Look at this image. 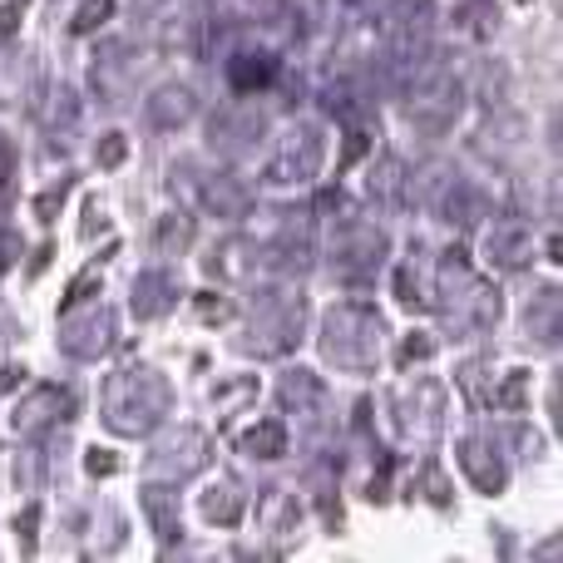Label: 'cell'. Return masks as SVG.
I'll use <instances>...</instances> for the list:
<instances>
[{
	"instance_id": "1",
	"label": "cell",
	"mask_w": 563,
	"mask_h": 563,
	"mask_svg": "<svg viewBox=\"0 0 563 563\" xmlns=\"http://www.w3.org/2000/svg\"><path fill=\"white\" fill-rule=\"evenodd\" d=\"M99 410H104V426L114 435H148L174 410V386L154 366H124L104 380Z\"/></svg>"
},
{
	"instance_id": "2",
	"label": "cell",
	"mask_w": 563,
	"mask_h": 563,
	"mask_svg": "<svg viewBox=\"0 0 563 563\" xmlns=\"http://www.w3.org/2000/svg\"><path fill=\"white\" fill-rule=\"evenodd\" d=\"M380 317L371 307H361V301H351V307H336L327 317V327H321V356L331 361L336 371H371L380 356Z\"/></svg>"
},
{
	"instance_id": "3",
	"label": "cell",
	"mask_w": 563,
	"mask_h": 563,
	"mask_svg": "<svg viewBox=\"0 0 563 563\" xmlns=\"http://www.w3.org/2000/svg\"><path fill=\"white\" fill-rule=\"evenodd\" d=\"M445 287L440 291H450L440 307H445V317H450V327H455V336H465V331H485V327H495L499 321V291L489 287V282H479L475 273H470V263H465V253H450L445 257Z\"/></svg>"
},
{
	"instance_id": "4",
	"label": "cell",
	"mask_w": 563,
	"mask_h": 563,
	"mask_svg": "<svg viewBox=\"0 0 563 563\" xmlns=\"http://www.w3.org/2000/svg\"><path fill=\"white\" fill-rule=\"evenodd\" d=\"M301 321H307V301L301 297H267L247 331V351L257 356H287L301 341Z\"/></svg>"
},
{
	"instance_id": "5",
	"label": "cell",
	"mask_w": 563,
	"mask_h": 563,
	"mask_svg": "<svg viewBox=\"0 0 563 563\" xmlns=\"http://www.w3.org/2000/svg\"><path fill=\"white\" fill-rule=\"evenodd\" d=\"M321 154H327L321 129L301 124V129H291V134H282V144L273 148L263 174H267V184H311V178L321 174Z\"/></svg>"
},
{
	"instance_id": "6",
	"label": "cell",
	"mask_w": 563,
	"mask_h": 563,
	"mask_svg": "<svg viewBox=\"0 0 563 563\" xmlns=\"http://www.w3.org/2000/svg\"><path fill=\"white\" fill-rule=\"evenodd\" d=\"M208 435L198 426H178L174 435H164L154 450H148V475L154 479H174V485H184V479H194L198 470L208 465Z\"/></svg>"
},
{
	"instance_id": "7",
	"label": "cell",
	"mask_w": 563,
	"mask_h": 563,
	"mask_svg": "<svg viewBox=\"0 0 563 563\" xmlns=\"http://www.w3.org/2000/svg\"><path fill=\"white\" fill-rule=\"evenodd\" d=\"M331 263H336L341 277L371 282L376 277V267L386 263V233L371 228V223H346L336 233V243H331Z\"/></svg>"
},
{
	"instance_id": "8",
	"label": "cell",
	"mask_w": 563,
	"mask_h": 563,
	"mask_svg": "<svg viewBox=\"0 0 563 563\" xmlns=\"http://www.w3.org/2000/svg\"><path fill=\"white\" fill-rule=\"evenodd\" d=\"M114 346V311L109 307H89V311H69L65 307V327H59V351L75 361H95Z\"/></svg>"
},
{
	"instance_id": "9",
	"label": "cell",
	"mask_w": 563,
	"mask_h": 563,
	"mask_svg": "<svg viewBox=\"0 0 563 563\" xmlns=\"http://www.w3.org/2000/svg\"><path fill=\"white\" fill-rule=\"evenodd\" d=\"M430 30H435V0H390L386 20H380V35H386V55H410V49L430 45Z\"/></svg>"
},
{
	"instance_id": "10",
	"label": "cell",
	"mask_w": 563,
	"mask_h": 563,
	"mask_svg": "<svg viewBox=\"0 0 563 563\" xmlns=\"http://www.w3.org/2000/svg\"><path fill=\"white\" fill-rule=\"evenodd\" d=\"M400 426H406L410 440H435L445 430V386L440 380L400 386Z\"/></svg>"
},
{
	"instance_id": "11",
	"label": "cell",
	"mask_w": 563,
	"mask_h": 563,
	"mask_svg": "<svg viewBox=\"0 0 563 563\" xmlns=\"http://www.w3.org/2000/svg\"><path fill=\"white\" fill-rule=\"evenodd\" d=\"M69 416H75V396L65 386H35L15 406V430L20 435H45V430H55Z\"/></svg>"
},
{
	"instance_id": "12",
	"label": "cell",
	"mask_w": 563,
	"mask_h": 563,
	"mask_svg": "<svg viewBox=\"0 0 563 563\" xmlns=\"http://www.w3.org/2000/svg\"><path fill=\"white\" fill-rule=\"evenodd\" d=\"M203 267H208V277H213V282L247 287V282L257 277V267H263V247H257L253 238H223V243L203 257Z\"/></svg>"
},
{
	"instance_id": "13",
	"label": "cell",
	"mask_w": 563,
	"mask_h": 563,
	"mask_svg": "<svg viewBox=\"0 0 563 563\" xmlns=\"http://www.w3.org/2000/svg\"><path fill=\"white\" fill-rule=\"evenodd\" d=\"M485 253L495 267H525L534 257V223L529 218H495L485 233Z\"/></svg>"
},
{
	"instance_id": "14",
	"label": "cell",
	"mask_w": 563,
	"mask_h": 563,
	"mask_svg": "<svg viewBox=\"0 0 563 563\" xmlns=\"http://www.w3.org/2000/svg\"><path fill=\"white\" fill-rule=\"evenodd\" d=\"M134 55H129L124 40H109V45H99L95 65H89V79H95V95H104L109 104L114 99L129 95V85H134Z\"/></svg>"
},
{
	"instance_id": "15",
	"label": "cell",
	"mask_w": 563,
	"mask_h": 563,
	"mask_svg": "<svg viewBox=\"0 0 563 563\" xmlns=\"http://www.w3.org/2000/svg\"><path fill=\"white\" fill-rule=\"evenodd\" d=\"M277 55H267V49H243V55L228 59V85L238 89V95H263V89L277 85Z\"/></svg>"
},
{
	"instance_id": "16",
	"label": "cell",
	"mask_w": 563,
	"mask_h": 563,
	"mask_svg": "<svg viewBox=\"0 0 563 563\" xmlns=\"http://www.w3.org/2000/svg\"><path fill=\"white\" fill-rule=\"evenodd\" d=\"M460 470H465L470 485L485 489V495H499V489H505V479H509L505 460H499L485 440H460Z\"/></svg>"
},
{
	"instance_id": "17",
	"label": "cell",
	"mask_w": 563,
	"mask_h": 563,
	"mask_svg": "<svg viewBox=\"0 0 563 563\" xmlns=\"http://www.w3.org/2000/svg\"><path fill=\"white\" fill-rule=\"evenodd\" d=\"M203 208L213 218H228V223H238V218H247L253 213V194H247L243 184H238L233 174H213V178H203Z\"/></svg>"
},
{
	"instance_id": "18",
	"label": "cell",
	"mask_w": 563,
	"mask_h": 563,
	"mask_svg": "<svg viewBox=\"0 0 563 563\" xmlns=\"http://www.w3.org/2000/svg\"><path fill=\"white\" fill-rule=\"evenodd\" d=\"M144 114H148V124L154 129H184L188 119L198 114V99H194V89L188 85H164V89L148 95Z\"/></svg>"
},
{
	"instance_id": "19",
	"label": "cell",
	"mask_w": 563,
	"mask_h": 563,
	"mask_svg": "<svg viewBox=\"0 0 563 563\" xmlns=\"http://www.w3.org/2000/svg\"><path fill=\"white\" fill-rule=\"evenodd\" d=\"M174 301H178V287L168 273H139L134 277L129 307H134L139 321H154V317H164V311H174Z\"/></svg>"
},
{
	"instance_id": "20",
	"label": "cell",
	"mask_w": 563,
	"mask_h": 563,
	"mask_svg": "<svg viewBox=\"0 0 563 563\" xmlns=\"http://www.w3.org/2000/svg\"><path fill=\"white\" fill-rule=\"evenodd\" d=\"M366 198L376 208H400L410 198V174H406V164L400 158H380L376 168H366Z\"/></svg>"
},
{
	"instance_id": "21",
	"label": "cell",
	"mask_w": 563,
	"mask_h": 563,
	"mask_svg": "<svg viewBox=\"0 0 563 563\" xmlns=\"http://www.w3.org/2000/svg\"><path fill=\"white\" fill-rule=\"evenodd\" d=\"M243 509H247V495L233 485V479H218V485H208L203 499H198V515H203L208 525H218V529H233L238 519H243Z\"/></svg>"
},
{
	"instance_id": "22",
	"label": "cell",
	"mask_w": 563,
	"mask_h": 563,
	"mask_svg": "<svg viewBox=\"0 0 563 563\" xmlns=\"http://www.w3.org/2000/svg\"><path fill=\"white\" fill-rule=\"evenodd\" d=\"M430 203H435L440 218H450V223H475V218L489 208L485 194H479V188H470V184H460V178H450V184L440 188Z\"/></svg>"
},
{
	"instance_id": "23",
	"label": "cell",
	"mask_w": 563,
	"mask_h": 563,
	"mask_svg": "<svg viewBox=\"0 0 563 563\" xmlns=\"http://www.w3.org/2000/svg\"><path fill=\"white\" fill-rule=\"evenodd\" d=\"M257 515H263L267 534H297V525H301V505L287 489H267V495L257 499Z\"/></svg>"
},
{
	"instance_id": "24",
	"label": "cell",
	"mask_w": 563,
	"mask_h": 563,
	"mask_svg": "<svg viewBox=\"0 0 563 563\" xmlns=\"http://www.w3.org/2000/svg\"><path fill=\"white\" fill-rule=\"evenodd\" d=\"M30 89V55L15 45H0V104H15Z\"/></svg>"
},
{
	"instance_id": "25",
	"label": "cell",
	"mask_w": 563,
	"mask_h": 563,
	"mask_svg": "<svg viewBox=\"0 0 563 563\" xmlns=\"http://www.w3.org/2000/svg\"><path fill=\"white\" fill-rule=\"evenodd\" d=\"M257 129H263V119L257 114H218V124H213V144L218 148H253L257 144Z\"/></svg>"
},
{
	"instance_id": "26",
	"label": "cell",
	"mask_w": 563,
	"mask_h": 563,
	"mask_svg": "<svg viewBox=\"0 0 563 563\" xmlns=\"http://www.w3.org/2000/svg\"><path fill=\"white\" fill-rule=\"evenodd\" d=\"M144 515H148V525H154L158 539H178V499H174V489L148 485L144 489Z\"/></svg>"
},
{
	"instance_id": "27",
	"label": "cell",
	"mask_w": 563,
	"mask_h": 563,
	"mask_svg": "<svg viewBox=\"0 0 563 563\" xmlns=\"http://www.w3.org/2000/svg\"><path fill=\"white\" fill-rule=\"evenodd\" d=\"M238 445H243L247 455H257V460H277L282 450H287V426H282V420H257L253 430H243Z\"/></svg>"
},
{
	"instance_id": "28",
	"label": "cell",
	"mask_w": 563,
	"mask_h": 563,
	"mask_svg": "<svg viewBox=\"0 0 563 563\" xmlns=\"http://www.w3.org/2000/svg\"><path fill=\"white\" fill-rule=\"evenodd\" d=\"M396 297L406 301V307H416V311H430V307H435V297H430V282H426V263L396 267Z\"/></svg>"
},
{
	"instance_id": "29",
	"label": "cell",
	"mask_w": 563,
	"mask_h": 563,
	"mask_svg": "<svg viewBox=\"0 0 563 563\" xmlns=\"http://www.w3.org/2000/svg\"><path fill=\"white\" fill-rule=\"evenodd\" d=\"M194 238H198V223L188 213H164V223L154 228L158 253H188V247H194Z\"/></svg>"
},
{
	"instance_id": "30",
	"label": "cell",
	"mask_w": 563,
	"mask_h": 563,
	"mask_svg": "<svg viewBox=\"0 0 563 563\" xmlns=\"http://www.w3.org/2000/svg\"><path fill=\"white\" fill-rule=\"evenodd\" d=\"M75 119H79V99H75V89L55 85V89L45 95V104H40V124L55 129V134H59V129H69Z\"/></svg>"
},
{
	"instance_id": "31",
	"label": "cell",
	"mask_w": 563,
	"mask_h": 563,
	"mask_svg": "<svg viewBox=\"0 0 563 563\" xmlns=\"http://www.w3.org/2000/svg\"><path fill=\"white\" fill-rule=\"evenodd\" d=\"M311 243H307V238H291V233H282L277 238V247H273V253H267V263H273L277 267V273H307V267H311Z\"/></svg>"
},
{
	"instance_id": "32",
	"label": "cell",
	"mask_w": 563,
	"mask_h": 563,
	"mask_svg": "<svg viewBox=\"0 0 563 563\" xmlns=\"http://www.w3.org/2000/svg\"><path fill=\"white\" fill-rule=\"evenodd\" d=\"M525 327L534 331L539 341H554L559 336V291L554 287H544V297L525 311Z\"/></svg>"
},
{
	"instance_id": "33",
	"label": "cell",
	"mask_w": 563,
	"mask_h": 563,
	"mask_svg": "<svg viewBox=\"0 0 563 563\" xmlns=\"http://www.w3.org/2000/svg\"><path fill=\"white\" fill-rule=\"evenodd\" d=\"M321 104H327V114L346 119V124H356V119H366V95H361L356 85H331Z\"/></svg>"
},
{
	"instance_id": "34",
	"label": "cell",
	"mask_w": 563,
	"mask_h": 563,
	"mask_svg": "<svg viewBox=\"0 0 563 563\" xmlns=\"http://www.w3.org/2000/svg\"><path fill=\"white\" fill-rule=\"evenodd\" d=\"M282 400H287L291 410H311L321 400V380L307 376V371H287V376H282Z\"/></svg>"
},
{
	"instance_id": "35",
	"label": "cell",
	"mask_w": 563,
	"mask_h": 563,
	"mask_svg": "<svg viewBox=\"0 0 563 563\" xmlns=\"http://www.w3.org/2000/svg\"><path fill=\"white\" fill-rule=\"evenodd\" d=\"M282 10V0H218V20H238V25H247V20H273Z\"/></svg>"
},
{
	"instance_id": "36",
	"label": "cell",
	"mask_w": 563,
	"mask_h": 563,
	"mask_svg": "<svg viewBox=\"0 0 563 563\" xmlns=\"http://www.w3.org/2000/svg\"><path fill=\"white\" fill-rule=\"evenodd\" d=\"M525 400H529V371H509L495 390V406L499 410H525Z\"/></svg>"
},
{
	"instance_id": "37",
	"label": "cell",
	"mask_w": 563,
	"mask_h": 563,
	"mask_svg": "<svg viewBox=\"0 0 563 563\" xmlns=\"http://www.w3.org/2000/svg\"><path fill=\"white\" fill-rule=\"evenodd\" d=\"M109 15H114V0H85V5H79V15L69 20V30H75V35H89V30L104 25Z\"/></svg>"
},
{
	"instance_id": "38",
	"label": "cell",
	"mask_w": 563,
	"mask_h": 563,
	"mask_svg": "<svg viewBox=\"0 0 563 563\" xmlns=\"http://www.w3.org/2000/svg\"><path fill=\"white\" fill-rule=\"evenodd\" d=\"M460 25H465L470 35H479V40H485L489 30H495V5H485V0H470V5L460 10Z\"/></svg>"
},
{
	"instance_id": "39",
	"label": "cell",
	"mask_w": 563,
	"mask_h": 563,
	"mask_svg": "<svg viewBox=\"0 0 563 563\" xmlns=\"http://www.w3.org/2000/svg\"><path fill=\"white\" fill-rule=\"evenodd\" d=\"M124 158H129V139H124V134H104V139L95 144V164H99V168H119Z\"/></svg>"
},
{
	"instance_id": "40",
	"label": "cell",
	"mask_w": 563,
	"mask_h": 563,
	"mask_svg": "<svg viewBox=\"0 0 563 563\" xmlns=\"http://www.w3.org/2000/svg\"><path fill=\"white\" fill-rule=\"evenodd\" d=\"M194 317L198 321H228V317H233V307H228L223 297H208V291H203V297H194Z\"/></svg>"
},
{
	"instance_id": "41",
	"label": "cell",
	"mask_w": 563,
	"mask_h": 563,
	"mask_svg": "<svg viewBox=\"0 0 563 563\" xmlns=\"http://www.w3.org/2000/svg\"><path fill=\"white\" fill-rule=\"evenodd\" d=\"M430 351H435V341H430V336H406V341H400V351H396V361H400V366H416V361H426Z\"/></svg>"
},
{
	"instance_id": "42",
	"label": "cell",
	"mask_w": 563,
	"mask_h": 563,
	"mask_svg": "<svg viewBox=\"0 0 563 563\" xmlns=\"http://www.w3.org/2000/svg\"><path fill=\"white\" fill-rule=\"evenodd\" d=\"M65 194H69V178H59L55 188H45V194L35 198V218H45V223H49V218H55V208H59V198H65Z\"/></svg>"
},
{
	"instance_id": "43",
	"label": "cell",
	"mask_w": 563,
	"mask_h": 563,
	"mask_svg": "<svg viewBox=\"0 0 563 563\" xmlns=\"http://www.w3.org/2000/svg\"><path fill=\"white\" fill-rule=\"evenodd\" d=\"M420 485H426V499L430 505H450V489H445V475H440L435 465L426 470V479H420Z\"/></svg>"
},
{
	"instance_id": "44",
	"label": "cell",
	"mask_w": 563,
	"mask_h": 563,
	"mask_svg": "<svg viewBox=\"0 0 563 563\" xmlns=\"http://www.w3.org/2000/svg\"><path fill=\"white\" fill-rule=\"evenodd\" d=\"M85 470H89V475H114V470H119V455H109V450H89V455H85Z\"/></svg>"
},
{
	"instance_id": "45",
	"label": "cell",
	"mask_w": 563,
	"mask_h": 563,
	"mask_svg": "<svg viewBox=\"0 0 563 563\" xmlns=\"http://www.w3.org/2000/svg\"><path fill=\"white\" fill-rule=\"evenodd\" d=\"M20 10H25V0H0V35L20 25Z\"/></svg>"
},
{
	"instance_id": "46",
	"label": "cell",
	"mask_w": 563,
	"mask_h": 563,
	"mask_svg": "<svg viewBox=\"0 0 563 563\" xmlns=\"http://www.w3.org/2000/svg\"><path fill=\"white\" fill-rule=\"evenodd\" d=\"M361 154H366V134H361V129H351L346 148H341V168H351V164H356Z\"/></svg>"
},
{
	"instance_id": "47",
	"label": "cell",
	"mask_w": 563,
	"mask_h": 563,
	"mask_svg": "<svg viewBox=\"0 0 563 563\" xmlns=\"http://www.w3.org/2000/svg\"><path fill=\"white\" fill-rule=\"evenodd\" d=\"M35 525H40V505H30L25 515H20V534H25V544H35Z\"/></svg>"
},
{
	"instance_id": "48",
	"label": "cell",
	"mask_w": 563,
	"mask_h": 563,
	"mask_svg": "<svg viewBox=\"0 0 563 563\" xmlns=\"http://www.w3.org/2000/svg\"><path fill=\"white\" fill-rule=\"evenodd\" d=\"M10 253H20V238L0 233V267H5V263H10Z\"/></svg>"
},
{
	"instance_id": "49",
	"label": "cell",
	"mask_w": 563,
	"mask_h": 563,
	"mask_svg": "<svg viewBox=\"0 0 563 563\" xmlns=\"http://www.w3.org/2000/svg\"><path fill=\"white\" fill-rule=\"evenodd\" d=\"M134 5H139V10H144V15H148V10H158V5H164V0H134Z\"/></svg>"
}]
</instances>
